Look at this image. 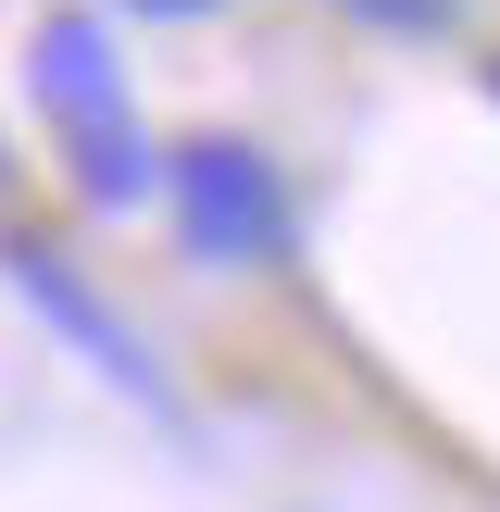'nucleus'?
<instances>
[{
  "mask_svg": "<svg viewBox=\"0 0 500 512\" xmlns=\"http://www.w3.org/2000/svg\"><path fill=\"white\" fill-rule=\"evenodd\" d=\"M0 275H13V300H25V313H38L50 338H63L75 363H88V375H113V388L138 400V413H163V425H175V375L150 363V338L113 313V300H100V275L75 263V250H50V238H13V250H0Z\"/></svg>",
  "mask_w": 500,
  "mask_h": 512,
  "instance_id": "obj_2",
  "label": "nucleus"
},
{
  "mask_svg": "<svg viewBox=\"0 0 500 512\" xmlns=\"http://www.w3.org/2000/svg\"><path fill=\"white\" fill-rule=\"evenodd\" d=\"M488 100H500V63H488Z\"/></svg>",
  "mask_w": 500,
  "mask_h": 512,
  "instance_id": "obj_7",
  "label": "nucleus"
},
{
  "mask_svg": "<svg viewBox=\"0 0 500 512\" xmlns=\"http://www.w3.org/2000/svg\"><path fill=\"white\" fill-rule=\"evenodd\" d=\"M163 225L200 275H275L300 250V188L275 163V138L200 125V138H163Z\"/></svg>",
  "mask_w": 500,
  "mask_h": 512,
  "instance_id": "obj_1",
  "label": "nucleus"
},
{
  "mask_svg": "<svg viewBox=\"0 0 500 512\" xmlns=\"http://www.w3.org/2000/svg\"><path fill=\"white\" fill-rule=\"evenodd\" d=\"M100 13H125V25H213V13H238V0H100Z\"/></svg>",
  "mask_w": 500,
  "mask_h": 512,
  "instance_id": "obj_6",
  "label": "nucleus"
},
{
  "mask_svg": "<svg viewBox=\"0 0 500 512\" xmlns=\"http://www.w3.org/2000/svg\"><path fill=\"white\" fill-rule=\"evenodd\" d=\"M50 163H63V188L88 200L100 225H125V213H150V200H163V138H150L138 113L63 125V138H50Z\"/></svg>",
  "mask_w": 500,
  "mask_h": 512,
  "instance_id": "obj_4",
  "label": "nucleus"
},
{
  "mask_svg": "<svg viewBox=\"0 0 500 512\" xmlns=\"http://www.w3.org/2000/svg\"><path fill=\"white\" fill-rule=\"evenodd\" d=\"M325 13L375 25V38H438V25H463V0H325Z\"/></svg>",
  "mask_w": 500,
  "mask_h": 512,
  "instance_id": "obj_5",
  "label": "nucleus"
},
{
  "mask_svg": "<svg viewBox=\"0 0 500 512\" xmlns=\"http://www.w3.org/2000/svg\"><path fill=\"white\" fill-rule=\"evenodd\" d=\"M25 113L63 138V125H100V113H138V75H125L113 50V13H88V0H63V13L25 25Z\"/></svg>",
  "mask_w": 500,
  "mask_h": 512,
  "instance_id": "obj_3",
  "label": "nucleus"
}]
</instances>
